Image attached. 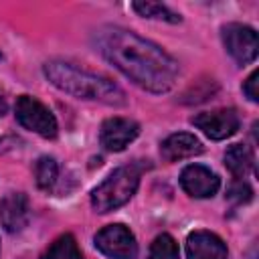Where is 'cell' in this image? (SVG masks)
Masks as SVG:
<instances>
[{
    "label": "cell",
    "mask_w": 259,
    "mask_h": 259,
    "mask_svg": "<svg viewBox=\"0 0 259 259\" xmlns=\"http://www.w3.org/2000/svg\"><path fill=\"white\" fill-rule=\"evenodd\" d=\"M95 47L105 61L146 91L166 93L176 83L178 63L158 45L127 28L101 26L95 30Z\"/></svg>",
    "instance_id": "1"
},
{
    "label": "cell",
    "mask_w": 259,
    "mask_h": 259,
    "mask_svg": "<svg viewBox=\"0 0 259 259\" xmlns=\"http://www.w3.org/2000/svg\"><path fill=\"white\" fill-rule=\"evenodd\" d=\"M45 77L61 91L77 97V99H89L99 101L107 105H123L125 95L123 91L107 77L83 71L71 63L65 61H49L42 67Z\"/></svg>",
    "instance_id": "2"
},
{
    "label": "cell",
    "mask_w": 259,
    "mask_h": 259,
    "mask_svg": "<svg viewBox=\"0 0 259 259\" xmlns=\"http://www.w3.org/2000/svg\"><path fill=\"white\" fill-rule=\"evenodd\" d=\"M142 176V168L138 164H127L115 168L93 192H91V206L97 212H109L123 206L138 190Z\"/></svg>",
    "instance_id": "3"
},
{
    "label": "cell",
    "mask_w": 259,
    "mask_h": 259,
    "mask_svg": "<svg viewBox=\"0 0 259 259\" xmlns=\"http://www.w3.org/2000/svg\"><path fill=\"white\" fill-rule=\"evenodd\" d=\"M14 115L18 123L42 138H55L57 136V119L51 113V109L40 103L36 97L30 95H20L14 103Z\"/></svg>",
    "instance_id": "4"
},
{
    "label": "cell",
    "mask_w": 259,
    "mask_h": 259,
    "mask_svg": "<svg viewBox=\"0 0 259 259\" xmlns=\"http://www.w3.org/2000/svg\"><path fill=\"white\" fill-rule=\"evenodd\" d=\"M95 247L109 259H136L138 257V243L134 233L121 225H107L93 237Z\"/></svg>",
    "instance_id": "5"
},
{
    "label": "cell",
    "mask_w": 259,
    "mask_h": 259,
    "mask_svg": "<svg viewBox=\"0 0 259 259\" xmlns=\"http://www.w3.org/2000/svg\"><path fill=\"white\" fill-rule=\"evenodd\" d=\"M223 45L239 65L253 63L259 53V38L255 28L239 22H231L223 26Z\"/></svg>",
    "instance_id": "6"
},
{
    "label": "cell",
    "mask_w": 259,
    "mask_h": 259,
    "mask_svg": "<svg viewBox=\"0 0 259 259\" xmlns=\"http://www.w3.org/2000/svg\"><path fill=\"white\" fill-rule=\"evenodd\" d=\"M190 121L210 140H227L233 134H237L241 125V119L235 109L202 111V113H196Z\"/></svg>",
    "instance_id": "7"
},
{
    "label": "cell",
    "mask_w": 259,
    "mask_h": 259,
    "mask_svg": "<svg viewBox=\"0 0 259 259\" xmlns=\"http://www.w3.org/2000/svg\"><path fill=\"white\" fill-rule=\"evenodd\" d=\"M140 134V125L130 117H109L101 123L99 142L109 152H121Z\"/></svg>",
    "instance_id": "8"
},
{
    "label": "cell",
    "mask_w": 259,
    "mask_h": 259,
    "mask_svg": "<svg viewBox=\"0 0 259 259\" xmlns=\"http://www.w3.org/2000/svg\"><path fill=\"white\" fill-rule=\"evenodd\" d=\"M180 184L194 198H210L221 188V178L202 164H190L180 174Z\"/></svg>",
    "instance_id": "9"
},
{
    "label": "cell",
    "mask_w": 259,
    "mask_h": 259,
    "mask_svg": "<svg viewBox=\"0 0 259 259\" xmlns=\"http://www.w3.org/2000/svg\"><path fill=\"white\" fill-rule=\"evenodd\" d=\"M188 259H227L225 241L210 231H194L186 239Z\"/></svg>",
    "instance_id": "10"
},
{
    "label": "cell",
    "mask_w": 259,
    "mask_h": 259,
    "mask_svg": "<svg viewBox=\"0 0 259 259\" xmlns=\"http://www.w3.org/2000/svg\"><path fill=\"white\" fill-rule=\"evenodd\" d=\"M0 223L8 233H18L28 223V198L22 192H10L0 200Z\"/></svg>",
    "instance_id": "11"
},
{
    "label": "cell",
    "mask_w": 259,
    "mask_h": 259,
    "mask_svg": "<svg viewBox=\"0 0 259 259\" xmlns=\"http://www.w3.org/2000/svg\"><path fill=\"white\" fill-rule=\"evenodd\" d=\"M200 152H202L200 140L192 134H186V132H178V134L168 136L160 146V154L166 162H176V160H182V158H190V156H196Z\"/></svg>",
    "instance_id": "12"
},
{
    "label": "cell",
    "mask_w": 259,
    "mask_h": 259,
    "mask_svg": "<svg viewBox=\"0 0 259 259\" xmlns=\"http://www.w3.org/2000/svg\"><path fill=\"white\" fill-rule=\"evenodd\" d=\"M225 166L237 178L247 176L251 172V168H253V152H251V148L245 146V144H233L231 148H227Z\"/></svg>",
    "instance_id": "13"
},
{
    "label": "cell",
    "mask_w": 259,
    "mask_h": 259,
    "mask_svg": "<svg viewBox=\"0 0 259 259\" xmlns=\"http://www.w3.org/2000/svg\"><path fill=\"white\" fill-rule=\"evenodd\" d=\"M40 259H83V253L71 233L61 235L51 243V247L40 255Z\"/></svg>",
    "instance_id": "14"
},
{
    "label": "cell",
    "mask_w": 259,
    "mask_h": 259,
    "mask_svg": "<svg viewBox=\"0 0 259 259\" xmlns=\"http://www.w3.org/2000/svg\"><path fill=\"white\" fill-rule=\"evenodd\" d=\"M59 176V166L55 162V158L51 156H40L34 164V178H36V186L42 190H51L53 184L57 182Z\"/></svg>",
    "instance_id": "15"
},
{
    "label": "cell",
    "mask_w": 259,
    "mask_h": 259,
    "mask_svg": "<svg viewBox=\"0 0 259 259\" xmlns=\"http://www.w3.org/2000/svg\"><path fill=\"white\" fill-rule=\"evenodd\" d=\"M134 10L144 16V18H154V20H164V22H180V14L172 12L168 6L160 2H134Z\"/></svg>",
    "instance_id": "16"
},
{
    "label": "cell",
    "mask_w": 259,
    "mask_h": 259,
    "mask_svg": "<svg viewBox=\"0 0 259 259\" xmlns=\"http://www.w3.org/2000/svg\"><path fill=\"white\" fill-rule=\"evenodd\" d=\"M148 259H180L178 243H176L168 233L158 235V237L152 241V245H150Z\"/></svg>",
    "instance_id": "17"
},
{
    "label": "cell",
    "mask_w": 259,
    "mask_h": 259,
    "mask_svg": "<svg viewBox=\"0 0 259 259\" xmlns=\"http://www.w3.org/2000/svg\"><path fill=\"white\" fill-rule=\"evenodd\" d=\"M227 196H229L231 200H235V202H239V204H241V202H249V200L253 198V190H251V186H249L247 182L239 180V182L231 184V188H229Z\"/></svg>",
    "instance_id": "18"
},
{
    "label": "cell",
    "mask_w": 259,
    "mask_h": 259,
    "mask_svg": "<svg viewBox=\"0 0 259 259\" xmlns=\"http://www.w3.org/2000/svg\"><path fill=\"white\" fill-rule=\"evenodd\" d=\"M259 79V71H253L249 77H247V81L243 83V93L249 97V101H253V103H257L259 101V91H257V81Z\"/></svg>",
    "instance_id": "19"
},
{
    "label": "cell",
    "mask_w": 259,
    "mask_h": 259,
    "mask_svg": "<svg viewBox=\"0 0 259 259\" xmlns=\"http://www.w3.org/2000/svg\"><path fill=\"white\" fill-rule=\"evenodd\" d=\"M6 113V99L2 97V93H0V117Z\"/></svg>",
    "instance_id": "20"
}]
</instances>
